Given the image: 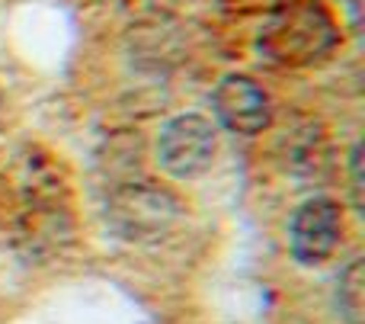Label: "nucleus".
<instances>
[{
    "label": "nucleus",
    "mask_w": 365,
    "mask_h": 324,
    "mask_svg": "<svg viewBox=\"0 0 365 324\" xmlns=\"http://www.w3.org/2000/svg\"><path fill=\"white\" fill-rule=\"evenodd\" d=\"M340 42L334 16L314 0H295L269 13L257 36V49L279 68H308L327 58Z\"/></svg>",
    "instance_id": "1"
},
{
    "label": "nucleus",
    "mask_w": 365,
    "mask_h": 324,
    "mask_svg": "<svg viewBox=\"0 0 365 324\" xmlns=\"http://www.w3.org/2000/svg\"><path fill=\"white\" fill-rule=\"evenodd\" d=\"M182 206L170 190L148 180H122L106 199V225L125 244H158L180 225Z\"/></svg>",
    "instance_id": "2"
},
{
    "label": "nucleus",
    "mask_w": 365,
    "mask_h": 324,
    "mask_svg": "<svg viewBox=\"0 0 365 324\" xmlns=\"http://www.w3.org/2000/svg\"><path fill=\"white\" fill-rule=\"evenodd\" d=\"M218 132L199 113L173 116L158 135V164L177 180H195L212 167Z\"/></svg>",
    "instance_id": "3"
},
{
    "label": "nucleus",
    "mask_w": 365,
    "mask_h": 324,
    "mask_svg": "<svg viewBox=\"0 0 365 324\" xmlns=\"http://www.w3.org/2000/svg\"><path fill=\"white\" fill-rule=\"evenodd\" d=\"M343 238V216L340 206L327 196H311L295 209L289 225V244L292 257L304 267L330 260L340 248Z\"/></svg>",
    "instance_id": "4"
},
{
    "label": "nucleus",
    "mask_w": 365,
    "mask_h": 324,
    "mask_svg": "<svg viewBox=\"0 0 365 324\" xmlns=\"http://www.w3.org/2000/svg\"><path fill=\"white\" fill-rule=\"evenodd\" d=\"M212 109L234 135H259L269 128L272 106L266 90L250 74H225L212 90Z\"/></svg>",
    "instance_id": "5"
},
{
    "label": "nucleus",
    "mask_w": 365,
    "mask_h": 324,
    "mask_svg": "<svg viewBox=\"0 0 365 324\" xmlns=\"http://www.w3.org/2000/svg\"><path fill=\"white\" fill-rule=\"evenodd\" d=\"M71 238V222L55 206H36L23 222V244L32 254H51Z\"/></svg>",
    "instance_id": "6"
},
{
    "label": "nucleus",
    "mask_w": 365,
    "mask_h": 324,
    "mask_svg": "<svg viewBox=\"0 0 365 324\" xmlns=\"http://www.w3.org/2000/svg\"><path fill=\"white\" fill-rule=\"evenodd\" d=\"M336 308L346 324H365V263L353 260L336 280Z\"/></svg>",
    "instance_id": "7"
},
{
    "label": "nucleus",
    "mask_w": 365,
    "mask_h": 324,
    "mask_svg": "<svg viewBox=\"0 0 365 324\" xmlns=\"http://www.w3.org/2000/svg\"><path fill=\"white\" fill-rule=\"evenodd\" d=\"M349 173H353V203L356 209H362V145H356L349 154Z\"/></svg>",
    "instance_id": "8"
}]
</instances>
